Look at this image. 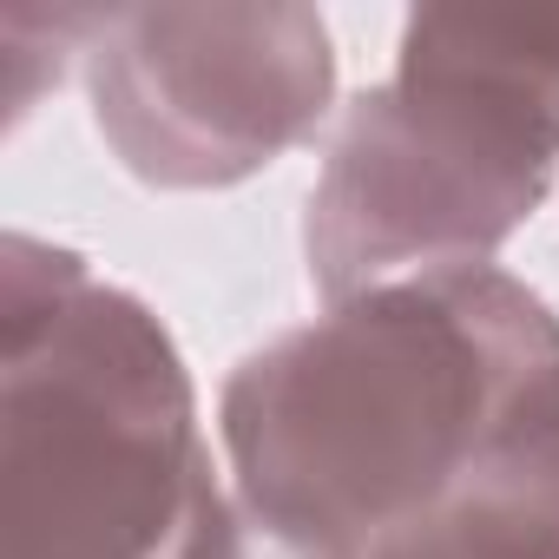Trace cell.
Masks as SVG:
<instances>
[{
	"mask_svg": "<svg viewBox=\"0 0 559 559\" xmlns=\"http://www.w3.org/2000/svg\"><path fill=\"white\" fill-rule=\"evenodd\" d=\"M559 408V317L493 263L395 276L237 362L217 402L250 559H349Z\"/></svg>",
	"mask_w": 559,
	"mask_h": 559,
	"instance_id": "cell-1",
	"label": "cell"
},
{
	"mask_svg": "<svg viewBox=\"0 0 559 559\" xmlns=\"http://www.w3.org/2000/svg\"><path fill=\"white\" fill-rule=\"evenodd\" d=\"M0 559H250L171 330L27 230L0 243Z\"/></svg>",
	"mask_w": 559,
	"mask_h": 559,
	"instance_id": "cell-2",
	"label": "cell"
},
{
	"mask_svg": "<svg viewBox=\"0 0 559 559\" xmlns=\"http://www.w3.org/2000/svg\"><path fill=\"white\" fill-rule=\"evenodd\" d=\"M559 171V8H421L395 80L343 112L310 191V276L330 304L487 263Z\"/></svg>",
	"mask_w": 559,
	"mask_h": 559,
	"instance_id": "cell-3",
	"label": "cell"
},
{
	"mask_svg": "<svg viewBox=\"0 0 559 559\" xmlns=\"http://www.w3.org/2000/svg\"><path fill=\"white\" fill-rule=\"evenodd\" d=\"M93 126L158 191H224L304 145L336 99L317 8H112L86 47Z\"/></svg>",
	"mask_w": 559,
	"mask_h": 559,
	"instance_id": "cell-4",
	"label": "cell"
},
{
	"mask_svg": "<svg viewBox=\"0 0 559 559\" xmlns=\"http://www.w3.org/2000/svg\"><path fill=\"white\" fill-rule=\"evenodd\" d=\"M349 559H559V408L526 421L441 507Z\"/></svg>",
	"mask_w": 559,
	"mask_h": 559,
	"instance_id": "cell-5",
	"label": "cell"
},
{
	"mask_svg": "<svg viewBox=\"0 0 559 559\" xmlns=\"http://www.w3.org/2000/svg\"><path fill=\"white\" fill-rule=\"evenodd\" d=\"M112 14V8H106ZM99 8H14L0 14V53H8V119H27L47 86H60V67L73 47H93L106 27Z\"/></svg>",
	"mask_w": 559,
	"mask_h": 559,
	"instance_id": "cell-6",
	"label": "cell"
}]
</instances>
